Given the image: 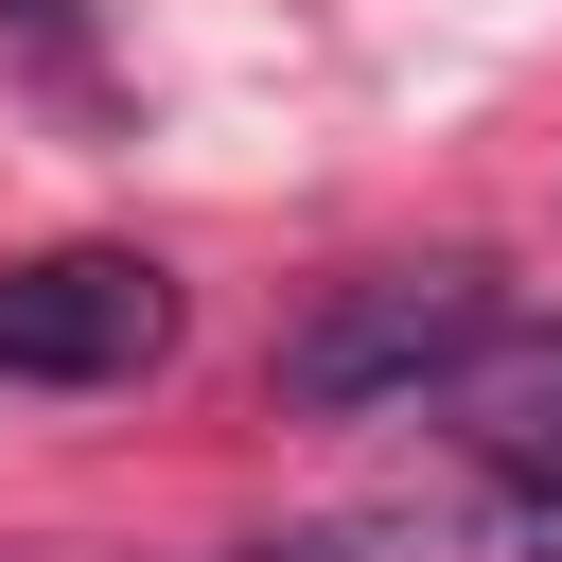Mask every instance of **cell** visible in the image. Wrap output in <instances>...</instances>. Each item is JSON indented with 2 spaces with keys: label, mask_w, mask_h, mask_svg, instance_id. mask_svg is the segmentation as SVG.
<instances>
[{
  "label": "cell",
  "mask_w": 562,
  "mask_h": 562,
  "mask_svg": "<svg viewBox=\"0 0 562 562\" xmlns=\"http://www.w3.org/2000/svg\"><path fill=\"white\" fill-rule=\"evenodd\" d=\"M492 334H509V281H492V263H369V281H334V299L281 334V404H299V422H369V404L457 386Z\"/></svg>",
  "instance_id": "6da1fadb"
},
{
  "label": "cell",
  "mask_w": 562,
  "mask_h": 562,
  "mask_svg": "<svg viewBox=\"0 0 562 562\" xmlns=\"http://www.w3.org/2000/svg\"><path fill=\"white\" fill-rule=\"evenodd\" d=\"M158 351H176V281H158L140 246H53V263H0V386L88 404V386H140Z\"/></svg>",
  "instance_id": "7a4b0ae2"
},
{
  "label": "cell",
  "mask_w": 562,
  "mask_h": 562,
  "mask_svg": "<svg viewBox=\"0 0 562 562\" xmlns=\"http://www.w3.org/2000/svg\"><path fill=\"white\" fill-rule=\"evenodd\" d=\"M228 562H457V527L439 509H316V527H263Z\"/></svg>",
  "instance_id": "3957f363"
},
{
  "label": "cell",
  "mask_w": 562,
  "mask_h": 562,
  "mask_svg": "<svg viewBox=\"0 0 562 562\" xmlns=\"http://www.w3.org/2000/svg\"><path fill=\"white\" fill-rule=\"evenodd\" d=\"M509 527H527V544L562 562V386H544V404L509 422Z\"/></svg>",
  "instance_id": "277c9868"
},
{
  "label": "cell",
  "mask_w": 562,
  "mask_h": 562,
  "mask_svg": "<svg viewBox=\"0 0 562 562\" xmlns=\"http://www.w3.org/2000/svg\"><path fill=\"white\" fill-rule=\"evenodd\" d=\"M0 35H70V0H0Z\"/></svg>",
  "instance_id": "5b68a950"
}]
</instances>
